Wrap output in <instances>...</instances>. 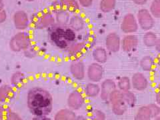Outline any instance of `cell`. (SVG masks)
Listing matches in <instances>:
<instances>
[{
    "label": "cell",
    "instance_id": "6da1fadb",
    "mask_svg": "<svg viewBox=\"0 0 160 120\" xmlns=\"http://www.w3.org/2000/svg\"><path fill=\"white\" fill-rule=\"evenodd\" d=\"M27 106L33 116H48L53 107L52 94L42 87H33L27 94Z\"/></svg>",
    "mask_w": 160,
    "mask_h": 120
},
{
    "label": "cell",
    "instance_id": "7a4b0ae2",
    "mask_svg": "<svg viewBox=\"0 0 160 120\" xmlns=\"http://www.w3.org/2000/svg\"><path fill=\"white\" fill-rule=\"evenodd\" d=\"M48 39L53 46L59 49L66 50L76 42L77 33L67 25H53L48 29Z\"/></svg>",
    "mask_w": 160,
    "mask_h": 120
},
{
    "label": "cell",
    "instance_id": "3957f363",
    "mask_svg": "<svg viewBox=\"0 0 160 120\" xmlns=\"http://www.w3.org/2000/svg\"><path fill=\"white\" fill-rule=\"evenodd\" d=\"M138 22L139 27L145 31H149L155 24L153 16L146 9H142L138 12Z\"/></svg>",
    "mask_w": 160,
    "mask_h": 120
},
{
    "label": "cell",
    "instance_id": "277c9868",
    "mask_svg": "<svg viewBox=\"0 0 160 120\" xmlns=\"http://www.w3.org/2000/svg\"><path fill=\"white\" fill-rule=\"evenodd\" d=\"M104 70L102 64L93 63L88 66L87 70V76L91 82L98 83L103 79Z\"/></svg>",
    "mask_w": 160,
    "mask_h": 120
},
{
    "label": "cell",
    "instance_id": "5b68a950",
    "mask_svg": "<svg viewBox=\"0 0 160 120\" xmlns=\"http://www.w3.org/2000/svg\"><path fill=\"white\" fill-rule=\"evenodd\" d=\"M85 102L83 94L79 90H73L69 95L67 100L68 106L70 109L78 110L81 108Z\"/></svg>",
    "mask_w": 160,
    "mask_h": 120
},
{
    "label": "cell",
    "instance_id": "8992f818",
    "mask_svg": "<svg viewBox=\"0 0 160 120\" xmlns=\"http://www.w3.org/2000/svg\"><path fill=\"white\" fill-rule=\"evenodd\" d=\"M121 29L123 32L128 34L132 33L137 31L138 29V23L133 15L129 13L124 17L122 23Z\"/></svg>",
    "mask_w": 160,
    "mask_h": 120
},
{
    "label": "cell",
    "instance_id": "52a82bcc",
    "mask_svg": "<svg viewBox=\"0 0 160 120\" xmlns=\"http://www.w3.org/2000/svg\"><path fill=\"white\" fill-rule=\"evenodd\" d=\"M132 87L136 91H143L148 86V79L144 74L140 72H136L133 74L131 78Z\"/></svg>",
    "mask_w": 160,
    "mask_h": 120
},
{
    "label": "cell",
    "instance_id": "ba28073f",
    "mask_svg": "<svg viewBox=\"0 0 160 120\" xmlns=\"http://www.w3.org/2000/svg\"><path fill=\"white\" fill-rule=\"evenodd\" d=\"M122 41L119 35L116 33H110L106 38V47L108 51L116 53L121 48Z\"/></svg>",
    "mask_w": 160,
    "mask_h": 120
},
{
    "label": "cell",
    "instance_id": "9c48e42d",
    "mask_svg": "<svg viewBox=\"0 0 160 120\" xmlns=\"http://www.w3.org/2000/svg\"><path fill=\"white\" fill-rule=\"evenodd\" d=\"M116 89H117V84L114 80L112 79H105L100 87V98L103 101H107L110 93Z\"/></svg>",
    "mask_w": 160,
    "mask_h": 120
},
{
    "label": "cell",
    "instance_id": "30bf717a",
    "mask_svg": "<svg viewBox=\"0 0 160 120\" xmlns=\"http://www.w3.org/2000/svg\"><path fill=\"white\" fill-rule=\"evenodd\" d=\"M138 46V38L133 34H128L122 41L121 48L125 52L130 53L133 52Z\"/></svg>",
    "mask_w": 160,
    "mask_h": 120
},
{
    "label": "cell",
    "instance_id": "8fae6325",
    "mask_svg": "<svg viewBox=\"0 0 160 120\" xmlns=\"http://www.w3.org/2000/svg\"><path fill=\"white\" fill-rule=\"evenodd\" d=\"M70 72L75 79L78 80L83 79L86 75V69L83 63L82 62L72 63L70 66Z\"/></svg>",
    "mask_w": 160,
    "mask_h": 120
},
{
    "label": "cell",
    "instance_id": "7c38bea8",
    "mask_svg": "<svg viewBox=\"0 0 160 120\" xmlns=\"http://www.w3.org/2000/svg\"><path fill=\"white\" fill-rule=\"evenodd\" d=\"M93 59L99 64L105 63L108 59V50L102 47H98L93 49L92 53Z\"/></svg>",
    "mask_w": 160,
    "mask_h": 120
},
{
    "label": "cell",
    "instance_id": "4fadbf2b",
    "mask_svg": "<svg viewBox=\"0 0 160 120\" xmlns=\"http://www.w3.org/2000/svg\"><path fill=\"white\" fill-rule=\"evenodd\" d=\"M84 93L88 98H96L100 93V86L97 83H88L85 87Z\"/></svg>",
    "mask_w": 160,
    "mask_h": 120
},
{
    "label": "cell",
    "instance_id": "5bb4252c",
    "mask_svg": "<svg viewBox=\"0 0 160 120\" xmlns=\"http://www.w3.org/2000/svg\"><path fill=\"white\" fill-rule=\"evenodd\" d=\"M76 115L73 110L70 109H64L59 110L55 116L54 120H75Z\"/></svg>",
    "mask_w": 160,
    "mask_h": 120
},
{
    "label": "cell",
    "instance_id": "9a60e30c",
    "mask_svg": "<svg viewBox=\"0 0 160 120\" xmlns=\"http://www.w3.org/2000/svg\"><path fill=\"white\" fill-rule=\"evenodd\" d=\"M139 66L143 71L146 72H151L155 66L154 59L152 56H143L140 59Z\"/></svg>",
    "mask_w": 160,
    "mask_h": 120
},
{
    "label": "cell",
    "instance_id": "2e32d148",
    "mask_svg": "<svg viewBox=\"0 0 160 120\" xmlns=\"http://www.w3.org/2000/svg\"><path fill=\"white\" fill-rule=\"evenodd\" d=\"M158 36L154 32L148 31L143 36V43L148 48L155 47L158 41Z\"/></svg>",
    "mask_w": 160,
    "mask_h": 120
},
{
    "label": "cell",
    "instance_id": "e0dca14e",
    "mask_svg": "<svg viewBox=\"0 0 160 120\" xmlns=\"http://www.w3.org/2000/svg\"><path fill=\"white\" fill-rule=\"evenodd\" d=\"M152 113L148 106L140 108L136 113L134 120H152Z\"/></svg>",
    "mask_w": 160,
    "mask_h": 120
},
{
    "label": "cell",
    "instance_id": "ac0fdd59",
    "mask_svg": "<svg viewBox=\"0 0 160 120\" xmlns=\"http://www.w3.org/2000/svg\"><path fill=\"white\" fill-rule=\"evenodd\" d=\"M128 108V106L124 103L122 99L112 104V112L116 116H123L126 112Z\"/></svg>",
    "mask_w": 160,
    "mask_h": 120
},
{
    "label": "cell",
    "instance_id": "d6986e66",
    "mask_svg": "<svg viewBox=\"0 0 160 120\" xmlns=\"http://www.w3.org/2000/svg\"><path fill=\"white\" fill-rule=\"evenodd\" d=\"M122 100L129 108H133L136 104V95L130 90L122 92Z\"/></svg>",
    "mask_w": 160,
    "mask_h": 120
},
{
    "label": "cell",
    "instance_id": "ffe728a7",
    "mask_svg": "<svg viewBox=\"0 0 160 120\" xmlns=\"http://www.w3.org/2000/svg\"><path fill=\"white\" fill-rule=\"evenodd\" d=\"M117 87L121 92L129 91L132 88L131 79L128 76H122L118 80Z\"/></svg>",
    "mask_w": 160,
    "mask_h": 120
},
{
    "label": "cell",
    "instance_id": "44dd1931",
    "mask_svg": "<svg viewBox=\"0 0 160 120\" xmlns=\"http://www.w3.org/2000/svg\"><path fill=\"white\" fill-rule=\"evenodd\" d=\"M69 26L76 32H78L83 28L84 22L81 17L74 16L69 20Z\"/></svg>",
    "mask_w": 160,
    "mask_h": 120
},
{
    "label": "cell",
    "instance_id": "7402d4cb",
    "mask_svg": "<svg viewBox=\"0 0 160 120\" xmlns=\"http://www.w3.org/2000/svg\"><path fill=\"white\" fill-rule=\"evenodd\" d=\"M13 96V91L10 88L6 86L5 88L0 89V101L6 102L7 100L10 99Z\"/></svg>",
    "mask_w": 160,
    "mask_h": 120
},
{
    "label": "cell",
    "instance_id": "603a6c76",
    "mask_svg": "<svg viewBox=\"0 0 160 120\" xmlns=\"http://www.w3.org/2000/svg\"><path fill=\"white\" fill-rule=\"evenodd\" d=\"M58 12L59 13L56 16L58 24L67 25L68 22L69 21V16L68 13L65 10H62V11H59Z\"/></svg>",
    "mask_w": 160,
    "mask_h": 120
},
{
    "label": "cell",
    "instance_id": "cb8c5ba5",
    "mask_svg": "<svg viewBox=\"0 0 160 120\" xmlns=\"http://www.w3.org/2000/svg\"><path fill=\"white\" fill-rule=\"evenodd\" d=\"M150 12L153 17L160 18V0H153L150 7Z\"/></svg>",
    "mask_w": 160,
    "mask_h": 120
},
{
    "label": "cell",
    "instance_id": "d4e9b609",
    "mask_svg": "<svg viewBox=\"0 0 160 120\" xmlns=\"http://www.w3.org/2000/svg\"><path fill=\"white\" fill-rule=\"evenodd\" d=\"M122 99V92L120 91V90L116 89L115 90L110 93L109 98H108V101L111 104H113L114 103H116L118 101H120V100Z\"/></svg>",
    "mask_w": 160,
    "mask_h": 120
},
{
    "label": "cell",
    "instance_id": "484cf974",
    "mask_svg": "<svg viewBox=\"0 0 160 120\" xmlns=\"http://www.w3.org/2000/svg\"><path fill=\"white\" fill-rule=\"evenodd\" d=\"M152 113V119L156 118L160 115V106H159L157 103H150L148 105Z\"/></svg>",
    "mask_w": 160,
    "mask_h": 120
},
{
    "label": "cell",
    "instance_id": "4316f807",
    "mask_svg": "<svg viewBox=\"0 0 160 120\" xmlns=\"http://www.w3.org/2000/svg\"><path fill=\"white\" fill-rule=\"evenodd\" d=\"M106 116L105 113L101 110L95 109L93 112L92 120H106Z\"/></svg>",
    "mask_w": 160,
    "mask_h": 120
},
{
    "label": "cell",
    "instance_id": "83f0119b",
    "mask_svg": "<svg viewBox=\"0 0 160 120\" xmlns=\"http://www.w3.org/2000/svg\"><path fill=\"white\" fill-rule=\"evenodd\" d=\"M10 112H11V111L8 107H1V108H0V120H8Z\"/></svg>",
    "mask_w": 160,
    "mask_h": 120
},
{
    "label": "cell",
    "instance_id": "f1b7e54d",
    "mask_svg": "<svg viewBox=\"0 0 160 120\" xmlns=\"http://www.w3.org/2000/svg\"><path fill=\"white\" fill-rule=\"evenodd\" d=\"M8 120H23V119L20 118L17 113L11 112L9 114Z\"/></svg>",
    "mask_w": 160,
    "mask_h": 120
},
{
    "label": "cell",
    "instance_id": "f546056e",
    "mask_svg": "<svg viewBox=\"0 0 160 120\" xmlns=\"http://www.w3.org/2000/svg\"><path fill=\"white\" fill-rule=\"evenodd\" d=\"M156 103L160 106V86H159L156 94Z\"/></svg>",
    "mask_w": 160,
    "mask_h": 120
},
{
    "label": "cell",
    "instance_id": "4dcf8cb0",
    "mask_svg": "<svg viewBox=\"0 0 160 120\" xmlns=\"http://www.w3.org/2000/svg\"><path fill=\"white\" fill-rule=\"evenodd\" d=\"M32 120H52L48 116H34Z\"/></svg>",
    "mask_w": 160,
    "mask_h": 120
},
{
    "label": "cell",
    "instance_id": "1f68e13d",
    "mask_svg": "<svg viewBox=\"0 0 160 120\" xmlns=\"http://www.w3.org/2000/svg\"><path fill=\"white\" fill-rule=\"evenodd\" d=\"M155 48H156V51L160 53V38L158 39V41L157 43L156 44V46H155Z\"/></svg>",
    "mask_w": 160,
    "mask_h": 120
},
{
    "label": "cell",
    "instance_id": "d6a6232c",
    "mask_svg": "<svg viewBox=\"0 0 160 120\" xmlns=\"http://www.w3.org/2000/svg\"><path fill=\"white\" fill-rule=\"evenodd\" d=\"M134 3L138 5H143L147 2V0H133Z\"/></svg>",
    "mask_w": 160,
    "mask_h": 120
},
{
    "label": "cell",
    "instance_id": "836d02e7",
    "mask_svg": "<svg viewBox=\"0 0 160 120\" xmlns=\"http://www.w3.org/2000/svg\"><path fill=\"white\" fill-rule=\"evenodd\" d=\"M75 120H88V119H87V118H86L83 116H76Z\"/></svg>",
    "mask_w": 160,
    "mask_h": 120
},
{
    "label": "cell",
    "instance_id": "e575fe53",
    "mask_svg": "<svg viewBox=\"0 0 160 120\" xmlns=\"http://www.w3.org/2000/svg\"><path fill=\"white\" fill-rule=\"evenodd\" d=\"M157 65H158V66L160 68V53H159V56H158V58L157 59Z\"/></svg>",
    "mask_w": 160,
    "mask_h": 120
},
{
    "label": "cell",
    "instance_id": "d590c367",
    "mask_svg": "<svg viewBox=\"0 0 160 120\" xmlns=\"http://www.w3.org/2000/svg\"><path fill=\"white\" fill-rule=\"evenodd\" d=\"M152 120H160V115H159V116H158V117H156V118H153Z\"/></svg>",
    "mask_w": 160,
    "mask_h": 120
}]
</instances>
